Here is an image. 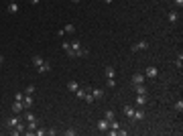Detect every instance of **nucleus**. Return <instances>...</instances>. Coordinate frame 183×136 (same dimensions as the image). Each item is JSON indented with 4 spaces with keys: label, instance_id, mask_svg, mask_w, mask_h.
Wrapping results in <instances>:
<instances>
[{
    "label": "nucleus",
    "instance_id": "obj_1",
    "mask_svg": "<svg viewBox=\"0 0 183 136\" xmlns=\"http://www.w3.org/2000/svg\"><path fill=\"white\" fill-rule=\"evenodd\" d=\"M144 77H149V79H157V77H159V69H157L155 65H149L146 71H144Z\"/></svg>",
    "mask_w": 183,
    "mask_h": 136
},
{
    "label": "nucleus",
    "instance_id": "obj_2",
    "mask_svg": "<svg viewBox=\"0 0 183 136\" xmlns=\"http://www.w3.org/2000/svg\"><path fill=\"white\" fill-rule=\"evenodd\" d=\"M92 95H94V100H104L106 97V91L102 90V88H92Z\"/></svg>",
    "mask_w": 183,
    "mask_h": 136
},
{
    "label": "nucleus",
    "instance_id": "obj_3",
    "mask_svg": "<svg viewBox=\"0 0 183 136\" xmlns=\"http://www.w3.org/2000/svg\"><path fill=\"white\" fill-rule=\"evenodd\" d=\"M134 112H137V108H132V106H124V116H126L130 122H134Z\"/></svg>",
    "mask_w": 183,
    "mask_h": 136
},
{
    "label": "nucleus",
    "instance_id": "obj_4",
    "mask_svg": "<svg viewBox=\"0 0 183 136\" xmlns=\"http://www.w3.org/2000/svg\"><path fill=\"white\" fill-rule=\"evenodd\" d=\"M146 47H149L146 39H142V41H138L137 45H132V47H130V51H132V53H137V51H142V49H146Z\"/></svg>",
    "mask_w": 183,
    "mask_h": 136
},
{
    "label": "nucleus",
    "instance_id": "obj_5",
    "mask_svg": "<svg viewBox=\"0 0 183 136\" xmlns=\"http://www.w3.org/2000/svg\"><path fill=\"white\" fill-rule=\"evenodd\" d=\"M144 81H146L144 73H134V75H132V86H140V83H144Z\"/></svg>",
    "mask_w": 183,
    "mask_h": 136
},
{
    "label": "nucleus",
    "instance_id": "obj_6",
    "mask_svg": "<svg viewBox=\"0 0 183 136\" xmlns=\"http://www.w3.org/2000/svg\"><path fill=\"white\" fill-rule=\"evenodd\" d=\"M18 122H20V116H12V118H8V120L4 122V126H6V128H14Z\"/></svg>",
    "mask_w": 183,
    "mask_h": 136
},
{
    "label": "nucleus",
    "instance_id": "obj_7",
    "mask_svg": "<svg viewBox=\"0 0 183 136\" xmlns=\"http://www.w3.org/2000/svg\"><path fill=\"white\" fill-rule=\"evenodd\" d=\"M12 112H14V114L25 112V104H23V102H18V100H14V104H12Z\"/></svg>",
    "mask_w": 183,
    "mask_h": 136
},
{
    "label": "nucleus",
    "instance_id": "obj_8",
    "mask_svg": "<svg viewBox=\"0 0 183 136\" xmlns=\"http://www.w3.org/2000/svg\"><path fill=\"white\" fill-rule=\"evenodd\" d=\"M144 104H146V93H137V106L144 108Z\"/></svg>",
    "mask_w": 183,
    "mask_h": 136
},
{
    "label": "nucleus",
    "instance_id": "obj_9",
    "mask_svg": "<svg viewBox=\"0 0 183 136\" xmlns=\"http://www.w3.org/2000/svg\"><path fill=\"white\" fill-rule=\"evenodd\" d=\"M98 132H108V120L106 118L98 122Z\"/></svg>",
    "mask_w": 183,
    "mask_h": 136
},
{
    "label": "nucleus",
    "instance_id": "obj_10",
    "mask_svg": "<svg viewBox=\"0 0 183 136\" xmlns=\"http://www.w3.org/2000/svg\"><path fill=\"white\" fill-rule=\"evenodd\" d=\"M37 71H39L41 75H45V73H49V71H51V65H49V63H43V65H39V67H37Z\"/></svg>",
    "mask_w": 183,
    "mask_h": 136
},
{
    "label": "nucleus",
    "instance_id": "obj_11",
    "mask_svg": "<svg viewBox=\"0 0 183 136\" xmlns=\"http://www.w3.org/2000/svg\"><path fill=\"white\" fill-rule=\"evenodd\" d=\"M18 8H20V6H18V2H14V0H12V2L8 4V8H6V10H8L10 14H14V12H18Z\"/></svg>",
    "mask_w": 183,
    "mask_h": 136
},
{
    "label": "nucleus",
    "instance_id": "obj_12",
    "mask_svg": "<svg viewBox=\"0 0 183 136\" xmlns=\"http://www.w3.org/2000/svg\"><path fill=\"white\" fill-rule=\"evenodd\" d=\"M45 63V59L41 57V55H33V67H39V65H43Z\"/></svg>",
    "mask_w": 183,
    "mask_h": 136
},
{
    "label": "nucleus",
    "instance_id": "obj_13",
    "mask_svg": "<svg viewBox=\"0 0 183 136\" xmlns=\"http://www.w3.org/2000/svg\"><path fill=\"white\" fill-rule=\"evenodd\" d=\"M140 120H144V110H142V108H137V112H134V122H140Z\"/></svg>",
    "mask_w": 183,
    "mask_h": 136
},
{
    "label": "nucleus",
    "instance_id": "obj_14",
    "mask_svg": "<svg viewBox=\"0 0 183 136\" xmlns=\"http://www.w3.org/2000/svg\"><path fill=\"white\" fill-rule=\"evenodd\" d=\"M167 18H169V22H177V18H179V12H177V10H171V12L167 14Z\"/></svg>",
    "mask_w": 183,
    "mask_h": 136
},
{
    "label": "nucleus",
    "instance_id": "obj_15",
    "mask_svg": "<svg viewBox=\"0 0 183 136\" xmlns=\"http://www.w3.org/2000/svg\"><path fill=\"white\" fill-rule=\"evenodd\" d=\"M23 104H25V112L33 106V95H25V100H23Z\"/></svg>",
    "mask_w": 183,
    "mask_h": 136
},
{
    "label": "nucleus",
    "instance_id": "obj_16",
    "mask_svg": "<svg viewBox=\"0 0 183 136\" xmlns=\"http://www.w3.org/2000/svg\"><path fill=\"white\" fill-rule=\"evenodd\" d=\"M104 73H106V77H116V69H114V67H110V65L104 69Z\"/></svg>",
    "mask_w": 183,
    "mask_h": 136
},
{
    "label": "nucleus",
    "instance_id": "obj_17",
    "mask_svg": "<svg viewBox=\"0 0 183 136\" xmlns=\"http://www.w3.org/2000/svg\"><path fill=\"white\" fill-rule=\"evenodd\" d=\"M106 88H116V81H114V77H106Z\"/></svg>",
    "mask_w": 183,
    "mask_h": 136
},
{
    "label": "nucleus",
    "instance_id": "obj_18",
    "mask_svg": "<svg viewBox=\"0 0 183 136\" xmlns=\"http://www.w3.org/2000/svg\"><path fill=\"white\" fill-rule=\"evenodd\" d=\"M134 91H137V93H146V86H144V83H140V86H134Z\"/></svg>",
    "mask_w": 183,
    "mask_h": 136
},
{
    "label": "nucleus",
    "instance_id": "obj_19",
    "mask_svg": "<svg viewBox=\"0 0 183 136\" xmlns=\"http://www.w3.org/2000/svg\"><path fill=\"white\" fill-rule=\"evenodd\" d=\"M77 88H80V86H77V81H69V83H67V90L73 91V93H75V90H77Z\"/></svg>",
    "mask_w": 183,
    "mask_h": 136
},
{
    "label": "nucleus",
    "instance_id": "obj_20",
    "mask_svg": "<svg viewBox=\"0 0 183 136\" xmlns=\"http://www.w3.org/2000/svg\"><path fill=\"white\" fill-rule=\"evenodd\" d=\"M35 90H37L35 86H27V90L23 91V93H25V95H33V93H35Z\"/></svg>",
    "mask_w": 183,
    "mask_h": 136
},
{
    "label": "nucleus",
    "instance_id": "obj_21",
    "mask_svg": "<svg viewBox=\"0 0 183 136\" xmlns=\"http://www.w3.org/2000/svg\"><path fill=\"white\" fill-rule=\"evenodd\" d=\"M75 57H88V49H77V53H75Z\"/></svg>",
    "mask_w": 183,
    "mask_h": 136
},
{
    "label": "nucleus",
    "instance_id": "obj_22",
    "mask_svg": "<svg viewBox=\"0 0 183 136\" xmlns=\"http://www.w3.org/2000/svg\"><path fill=\"white\" fill-rule=\"evenodd\" d=\"M104 118H106L108 122H110V120H114V112H112V110H108V112L104 114Z\"/></svg>",
    "mask_w": 183,
    "mask_h": 136
},
{
    "label": "nucleus",
    "instance_id": "obj_23",
    "mask_svg": "<svg viewBox=\"0 0 183 136\" xmlns=\"http://www.w3.org/2000/svg\"><path fill=\"white\" fill-rule=\"evenodd\" d=\"M63 31H65V33H73V31H75V27L69 22V25H65V29H63Z\"/></svg>",
    "mask_w": 183,
    "mask_h": 136
},
{
    "label": "nucleus",
    "instance_id": "obj_24",
    "mask_svg": "<svg viewBox=\"0 0 183 136\" xmlns=\"http://www.w3.org/2000/svg\"><path fill=\"white\" fill-rule=\"evenodd\" d=\"M35 134H37V136H45L47 134V128H37V130H35Z\"/></svg>",
    "mask_w": 183,
    "mask_h": 136
},
{
    "label": "nucleus",
    "instance_id": "obj_25",
    "mask_svg": "<svg viewBox=\"0 0 183 136\" xmlns=\"http://www.w3.org/2000/svg\"><path fill=\"white\" fill-rule=\"evenodd\" d=\"M175 65H177L179 69L183 67V57H181V53H179V57H177V61H175Z\"/></svg>",
    "mask_w": 183,
    "mask_h": 136
},
{
    "label": "nucleus",
    "instance_id": "obj_26",
    "mask_svg": "<svg viewBox=\"0 0 183 136\" xmlns=\"http://www.w3.org/2000/svg\"><path fill=\"white\" fill-rule=\"evenodd\" d=\"M175 110H177V112H183V102H181V100L175 102Z\"/></svg>",
    "mask_w": 183,
    "mask_h": 136
},
{
    "label": "nucleus",
    "instance_id": "obj_27",
    "mask_svg": "<svg viewBox=\"0 0 183 136\" xmlns=\"http://www.w3.org/2000/svg\"><path fill=\"white\" fill-rule=\"evenodd\" d=\"M25 120H27V122H35V120H37V118H35V116H33V114H25Z\"/></svg>",
    "mask_w": 183,
    "mask_h": 136
},
{
    "label": "nucleus",
    "instance_id": "obj_28",
    "mask_svg": "<svg viewBox=\"0 0 183 136\" xmlns=\"http://www.w3.org/2000/svg\"><path fill=\"white\" fill-rule=\"evenodd\" d=\"M173 6H175V8H181V6H183V0H173Z\"/></svg>",
    "mask_w": 183,
    "mask_h": 136
},
{
    "label": "nucleus",
    "instance_id": "obj_29",
    "mask_svg": "<svg viewBox=\"0 0 183 136\" xmlns=\"http://www.w3.org/2000/svg\"><path fill=\"white\" fill-rule=\"evenodd\" d=\"M65 134H67V136H75V134H77V132H75L73 128H67V130H65Z\"/></svg>",
    "mask_w": 183,
    "mask_h": 136
},
{
    "label": "nucleus",
    "instance_id": "obj_30",
    "mask_svg": "<svg viewBox=\"0 0 183 136\" xmlns=\"http://www.w3.org/2000/svg\"><path fill=\"white\" fill-rule=\"evenodd\" d=\"M47 134H49V136H55V134H57V130H53V128H49V130H47Z\"/></svg>",
    "mask_w": 183,
    "mask_h": 136
},
{
    "label": "nucleus",
    "instance_id": "obj_31",
    "mask_svg": "<svg viewBox=\"0 0 183 136\" xmlns=\"http://www.w3.org/2000/svg\"><path fill=\"white\" fill-rule=\"evenodd\" d=\"M29 2H31V4H39L41 0H29Z\"/></svg>",
    "mask_w": 183,
    "mask_h": 136
},
{
    "label": "nucleus",
    "instance_id": "obj_32",
    "mask_svg": "<svg viewBox=\"0 0 183 136\" xmlns=\"http://www.w3.org/2000/svg\"><path fill=\"white\" fill-rule=\"evenodd\" d=\"M2 63H4V57L0 55V69H2Z\"/></svg>",
    "mask_w": 183,
    "mask_h": 136
},
{
    "label": "nucleus",
    "instance_id": "obj_33",
    "mask_svg": "<svg viewBox=\"0 0 183 136\" xmlns=\"http://www.w3.org/2000/svg\"><path fill=\"white\" fill-rule=\"evenodd\" d=\"M71 2H80V0H71Z\"/></svg>",
    "mask_w": 183,
    "mask_h": 136
}]
</instances>
